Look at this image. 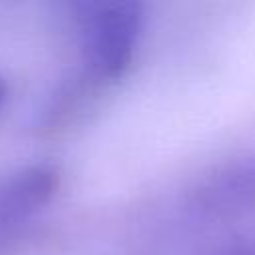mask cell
I'll return each instance as SVG.
<instances>
[{
  "mask_svg": "<svg viewBox=\"0 0 255 255\" xmlns=\"http://www.w3.org/2000/svg\"><path fill=\"white\" fill-rule=\"evenodd\" d=\"M193 203L215 213L255 203V155L239 157L207 175L193 191Z\"/></svg>",
  "mask_w": 255,
  "mask_h": 255,
  "instance_id": "3957f363",
  "label": "cell"
},
{
  "mask_svg": "<svg viewBox=\"0 0 255 255\" xmlns=\"http://www.w3.org/2000/svg\"><path fill=\"white\" fill-rule=\"evenodd\" d=\"M6 100H8V86H6L4 78L0 76V112H2L4 104H6Z\"/></svg>",
  "mask_w": 255,
  "mask_h": 255,
  "instance_id": "277c9868",
  "label": "cell"
},
{
  "mask_svg": "<svg viewBox=\"0 0 255 255\" xmlns=\"http://www.w3.org/2000/svg\"><path fill=\"white\" fill-rule=\"evenodd\" d=\"M80 50L92 82L120 80L131 66L143 34V8L133 0H104L80 6Z\"/></svg>",
  "mask_w": 255,
  "mask_h": 255,
  "instance_id": "6da1fadb",
  "label": "cell"
},
{
  "mask_svg": "<svg viewBox=\"0 0 255 255\" xmlns=\"http://www.w3.org/2000/svg\"><path fill=\"white\" fill-rule=\"evenodd\" d=\"M60 171L52 163H34L0 179V245L34 219L56 195Z\"/></svg>",
  "mask_w": 255,
  "mask_h": 255,
  "instance_id": "7a4b0ae2",
  "label": "cell"
}]
</instances>
